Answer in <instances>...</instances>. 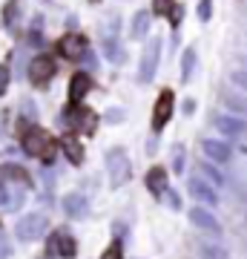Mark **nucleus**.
I'll list each match as a JSON object with an SVG mask.
<instances>
[{
	"instance_id": "7",
	"label": "nucleus",
	"mask_w": 247,
	"mask_h": 259,
	"mask_svg": "<svg viewBox=\"0 0 247 259\" xmlns=\"http://www.w3.org/2000/svg\"><path fill=\"white\" fill-rule=\"evenodd\" d=\"M202 150H204V156H207V161H213V164H227L230 158H233V150H230V144L224 139H204Z\"/></svg>"
},
{
	"instance_id": "8",
	"label": "nucleus",
	"mask_w": 247,
	"mask_h": 259,
	"mask_svg": "<svg viewBox=\"0 0 247 259\" xmlns=\"http://www.w3.org/2000/svg\"><path fill=\"white\" fill-rule=\"evenodd\" d=\"M52 75H55V58H49V55L32 58V64H29V78H32V83H46Z\"/></svg>"
},
{
	"instance_id": "27",
	"label": "nucleus",
	"mask_w": 247,
	"mask_h": 259,
	"mask_svg": "<svg viewBox=\"0 0 247 259\" xmlns=\"http://www.w3.org/2000/svg\"><path fill=\"white\" fill-rule=\"evenodd\" d=\"M3 18H6V23H15L18 20V3H9L6 12H3Z\"/></svg>"
},
{
	"instance_id": "24",
	"label": "nucleus",
	"mask_w": 247,
	"mask_h": 259,
	"mask_svg": "<svg viewBox=\"0 0 247 259\" xmlns=\"http://www.w3.org/2000/svg\"><path fill=\"white\" fill-rule=\"evenodd\" d=\"M210 15H213V0H199V18L210 20Z\"/></svg>"
},
{
	"instance_id": "19",
	"label": "nucleus",
	"mask_w": 247,
	"mask_h": 259,
	"mask_svg": "<svg viewBox=\"0 0 247 259\" xmlns=\"http://www.w3.org/2000/svg\"><path fill=\"white\" fill-rule=\"evenodd\" d=\"M150 32V12L141 9L135 12V20H132V37H146Z\"/></svg>"
},
{
	"instance_id": "9",
	"label": "nucleus",
	"mask_w": 247,
	"mask_h": 259,
	"mask_svg": "<svg viewBox=\"0 0 247 259\" xmlns=\"http://www.w3.org/2000/svg\"><path fill=\"white\" fill-rule=\"evenodd\" d=\"M107 161H110L112 187H121L129 176V161H127V156H124V150H112L110 156H107Z\"/></svg>"
},
{
	"instance_id": "26",
	"label": "nucleus",
	"mask_w": 247,
	"mask_h": 259,
	"mask_svg": "<svg viewBox=\"0 0 247 259\" xmlns=\"http://www.w3.org/2000/svg\"><path fill=\"white\" fill-rule=\"evenodd\" d=\"M6 87H9V66L0 64V95L6 93Z\"/></svg>"
},
{
	"instance_id": "23",
	"label": "nucleus",
	"mask_w": 247,
	"mask_h": 259,
	"mask_svg": "<svg viewBox=\"0 0 247 259\" xmlns=\"http://www.w3.org/2000/svg\"><path fill=\"white\" fill-rule=\"evenodd\" d=\"M101 259H124V248H121V242H112L110 248L101 253Z\"/></svg>"
},
{
	"instance_id": "2",
	"label": "nucleus",
	"mask_w": 247,
	"mask_h": 259,
	"mask_svg": "<svg viewBox=\"0 0 247 259\" xmlns=\"http://www.w3.org/2000/svg\"><path fill=\"white\" fill-rule=\"evenodd\" d=\"M46 231H49V219H46L43 213H26V216L18 222V228H15L18 239H23V242L43 239Z\"/></svg>"
},
{
	"instance_id": "31",
	"label": "nucleus",
	"mask_w": 247,
	"mask_h": 259,
	"mask_svg": "<svg viewBox=\"0 0 247 259\" xmlns=\"http://www.w3.org/2000/svg\"><path fill=\"white\" fill-rule=\"evenodd\" d=\"M121 115H124L121 110H110V112H107V118H110V124H118V118H121Z\"/></svg>"
},
{
	"instance_id": "1",
	"label": "nucleus",
	"mask_w": 247,
	"mask_h": 259,
	"mask_svg": "<svg viewBox=\"0 0 247 259\" xmlns=\"http://www.w3.org/2000/svg\"><path fill=\"white\" fill-rule=\"evenodd\" d=\"M23 150L35 158L52 161V156H55V139H52L49 133H43L40 127H32L26 136H23Z\"/></svg>"
},
{
	"instance_id": "5",
	"label": "nucleus",
	"mask_w": 247,
	"mask_h": 259,
	"mask_svg": "<svg viewBox=\"0 0 247 259\" xmlns=\"http://www.w3.org/2000/svg\"><path fill=\"white\" fill-rule=\"evenodd\" d=\"M173 104H175V95L170 90H161V95H158V101H156V110H153V130L156 133H161L167 127V121L173 115Z\"/></svg>"
},
{
	"instance_id": "22",
	"label": "nucleus",
	"mask_w": 247,
	"mask_h": 259,
	"mask_svg": "<svg viewBox=\"0 0 247 259\" xmlns=\"http://www.w3.org/2000/svg\"><path fill=\"white\" fill-rule=\"evenodd\" d=\"M230 81H233V87H238L241 93H247V69H236V72L230 75Z\"/></svg>"
},
{
	"instance_id": "29",
	"label": "nucleus",
	"mask_w": 247,
	"mask_h": 259,
	"mask_svg": "<svg viewBox=\"0 0 247 259\" xmlns=\"http://www.w3.org/2000/svg\"><path fill=\"white\" fill-rule=\"evenodd\" d=\"M6 256H9V239L0 233V259H6Z\"/></svg>"
},
{
	"instance_id": "13",
	"label": "nucleus",
	"mask_w": 247,
	"mask_h": 259,
	"mask_svg": "<svg viewBox=\"0 0 247 259\" xmlns=\"http://www.w3.org/2000/svg\"><path fill=\"white\" fill-rule=\"evenodd\" d=\"M86 210H89V204H86V196L69 193V196L64 199V213H66V216H72V219H83V216H86Z\"/></svg>"
},
{
	"instance_id": "20",
	"label": "nucleus",
	"mask_w": 247,
	"mask_h": 259,
	"mask_svg": "<svg viewBox=\"0 0 247 259\" xmlns=\"http://www.w3.org/2000/svg\"><path fill=\"white\" fill-rule=\"evenodd\" d=\"M224 107L230 110V115H247V98H238V95H227L224 98Z\"/></svg>"
},
{
	"instance_id": "6",
	"label": "nucleus",
	"mask_w": 247,
	"mask_h": 259,
	"mask_svg": "<svg viewBox=\"0 0 247 259\" xmlns=\"http://www.w3.org/2000/svg\"><path fill=\"white\" fill-rule=\"evenodd\" d=\"M158 58H161V37H150V44H146V52L141 58V81H150V78H156V69H158Z\"/></svg>"
},
{
	"instance_id": "10",
	"label": "nucleus",
	"mask_w": 247,
	"mask_h": 259,
	"mask_svg": "<svg viewBox=\"0 0 247 259\" xmlns=\"http://www.w3.org/2000/svg\"><path fill=\"white\" fill-rule=\"evenodd\" d=\"M213 127H216V133H219L221 139H236V136H241L244 133V121L238 118V115H216L213 118Z\"/></svg>"
},
{
	"instance_id": "15",
	"label": "nucleus",
	"mask_w": 247,
	"mask_h": 259,
	"mask_svg": "<svg viewBox=\"0 0 247 259\" xmlns=\"http://www.w3.org/2000/svg\"><path fill=\"white\" fill-rule=\"evenodd\" d=\"M61 147H64L66 158H69L72 164H81L83 161V147H81V141H78V136H66V139L61 141Z\"/></svg>"
},
{
	"instance_id": "32",
	"label": "nucleus",
	"mask_w": 247,
	"mask_h": 259,
	"mask_svg": "<svg viewBox=\"0 0 247 259\" xmlns=\"http://www.w3.org/2000/svg\"><path fill=\"white\" fill-rule=\"evenodd\" d=\"M241 64H244V69H247V55H241Z\"/></svg>"
},
{
	"instance_id": "16",
	"label": "nucleus",
	"mask_w": 247,
	"mask_h": 259,
	"mask_svg": "<svg viewBox=\"0 0 247 259\" xmlns=\"http://www.w3.org/2000/svg\"><path fill=\"white\" fill-rule=\"evenodd\" d=\"M199 253H202V259H230V250L224 248V245H219V242H202L199 245Z\"/></svg>"
},
{
	"instance_id": "18",
	"label": "nucleus",
	"mask_w": 247,
	"mask_h": 259,
	"mask_svg": "<svg viewBox=\"0 0 247 259\" xmlns=\"http://www.w3.org/2000/svg\"><path fill=\"white\" fill-rule=\"evenodd\" d=\"M202 179L204 182H210L213 187H224V176H221V170L216 164H213V161H202Z\"/></svg>"
},
{
	"instance_id": "4",
	"label": "nucleus",
	"mask_w": 247,
	"mask_h": 259,
	"mask_svg": "<svg viewBox=\"0 0 247 259\" xmlns=\"http://www.w3.org/2000/svg\"><path fill=\"white\" fill-rule=\"evenodd\" d=\"M187 190H190L192 199H199L204 207H216V204H219V190H216L210 182H204L202 176H192L190 182H187Z\"/></svg>"
},
{
	"instance_id": "25",
	"label": "nucleus",
	"mask_w": 247,
	"mask_h": 259,
	"mask_svg": "<svg viewBox=\"0 0 247 259\" xmlns=\"http://www.w3.org/2000/svg\"><path fill=\"white\" fill-rule=\"evenodd\" d=\"M173 170H175V173H181V170H184V150H181V147H175V158H173Z\"/></svg>"
},
{
	"instance_id": "30",
	"label": "nucleus",
	"mask_w": 247,
	"mask_h": 259,
	"mask_svg": "<svg viewBox=\"0 0 247 259\" xmlns=\"http://www.w3.org/2000/svg\"><path fill=\"white\" fill-rule=\"evenodd\" d=\"M167 199H170V204H173V207H181V199L173 193V187H167Z\"/></svg>"
},
{
	"instance_id": "17",
	"label": "nucleus",
	"mask_w": 247,
	"mask_h": 259,
	"mask_svg": "<svg viewBox=\"0 0 247 259\" xmlns=\"http://www.w3.org/2000/svg\"><path fill=\"white\" fill-rule=\"evenodd\" d=\"M58 49H61L66 58H78V55L83 52V40H81L78 35H66V37H61Z\"/></svg>"
},
{
	"instance_id": "28",
	"label": "nucleus",
	"mask_w": 247,
	"mask_h": 259,
	"mask_svg": "<svg viewBox=\"0 0 247 259\" xmlns=\"http://www.w3.org/2000/svg\"><path fill=\"white\" fill-rule=\"evenodd\" d=\"M156 12L158 15H170V0H156Z\"/></svg>"
},
{
	"instance_id": "3",
	"label": "nucleus",
	"mask_w": 247,
	"mask_h": 259,
	"mask_svg": "<svg viewBox=\"0 0 247 259\" xmlns=\"http://www.w3.org/2000/svg\"><path fill=\"white\" fill-rule=\"evenodd\" d=\"M190 222L204 233H213L216 239L221 236V222L216 219V213H210V207H204V204H195L190 210Z\"/></svg>"
},
{
	"instance_id": "14",
	"label": "nucleus",
	"mask_w": 247,
	"mask_h": 259,
	"mask_svg": "<svg viewBox=\"0 0 247 259\" xmlns=\"http://www.w3.org/2000/svg\"><path fill=\"white\" fill-rule=\"evenodd\" d=\"M146 190H153L156 196H161L167 190V170L164 167H153L146 173Z\"/></svg>"
},
{
	"instance_id": "12",
	"label": "nucleus",
	"mask_w": 247,
	"mask_h": 259,
	"mask_svg": "<svg viewBox=\"0 0 247 259\" xmlns=\"http://www.w3.org/2000/svg\"><path fill=\"white\" fill-rule=\"evenodd\" d=\"M52 250H58V256H61V259H72L75 250H78V242H75L72 233L58 231L55 236H52Z\"/></svg>"
},
{
	"instance_id": "21",
	"label": "nucleus",
	"mask_w": 247,
	"mask_h": 259,
	"mask_svg": "<svg viewBox=\"0 0 247 259\" xmlns=\"http://www.w3.org/2000/svg\"><path fill=\"white\" fill-rule=\"evenodd\" d=\"M192 66H195V52H192V49H187V52H184V58H181V81L184 83L190 81Z\"/></svg>"
},
{
	"instance_id": "11",
	"label": "nucleus",
	"mask_w": 247,
	"mask_h": 259,
	"mask_svg": "<svg viewBox=\"0 0 247 259\" xmlns=\"http://www.w3.org/2000/svg\"><path fill=\"white\" fill-rule=\"evenodd\" d=\"M92 90V78L86 72H75L72 75V81H69V101L78 107V104L86 98V93Z\"/></svg>"
}]
</instances>
